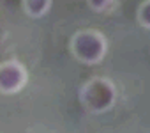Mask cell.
Wrapping results in <instances>:
<instances>
[{
  "label": "cell",
  "mask_w": 150,
  "mask_h": 133,
  "mask_svg": "<svg viewBox=\"0 0 150 133\" xmlns=\"http://www.w3.org/2000/svg\"><path fill=\"white\" fill-rule=\"evenodd\" d=\"M139 20L143 25L150 27V0H146V2L139 7Z\"/></svg>",
  "instance_id": "obj_5"
},
{
  "label": "cell",
  "mask_w": 150,
  "mask_h": 133,
  "mask_svg": "<svg viewBox=\"0 0 150 133\" xmlns=\"http://www.w3.org/2000/svg\"><path fill=\"white\" fill-rule=\"evenodd\" d=\"M85 101L94 110H104L113 103V87L108 82L96 80L85 91Z\"/></svg>",
  "instance_id": "obj_2"
},
{
  "label": "cell",
  "mask_w": 150,
  "mask_h": 133,
  "mask_svg": "<svg viewBox=\"0 0 150 133\" xmlns=\"http://www.w3.org/2000/svg\"><path fill=\"white\" fill-rule=\"evenodd\" d=\"M74 51L80 55V59L87 62H96L104 53V41L101 36L92 34V32L80 34L74 39Z\"/></svg>",
  "instance_id": "obj_1"
},
{
  "label": "cell",
  "mask_w": 150,
  "mask_h": 133,
  "mask_svg": "<svg viewBox=\"0 0 150 133\" xmlns=\"http://www.w3.org/2000/svg\"><path fill=\"white\" fill-rule=\"evenodd\" d=\"M23 6L30 16H42L50 9V0H23Z\"/></svg>",
  "instance_id": "obj_4"
},
{
  "label": "cell",
  "mask_w": 150,
  "mask_h": 133,
  "mask_svg": "<svg viewBox=\"0 0 150 133\" xmlns=\"http://www.w3.org/2000/svg\"><path fill=\"white\" fill-rule=\"evenodd\" d=\"M23 80H25V73L18 64L9 62L0 68V89L2 91H7V92L18 91Z\"/></svg>",
  "instance_id": "obj_3"
},
{
  "label": "cell",
  "mask_w": 150,
  "mask_h": 133,
  "mask_svg": "<svg viewBox=\"0 0 150 133\" xmlns=\"http://www.w3.org/2000/svg\"><path fill=\"white\" fill-rule=\"evenodd\" d=\"M90 2V6L94 7V9H99V11H103V9H106L113 0H88Z\"/></svg>",
  "instance_id": "obj_6"
}]
</instances>
